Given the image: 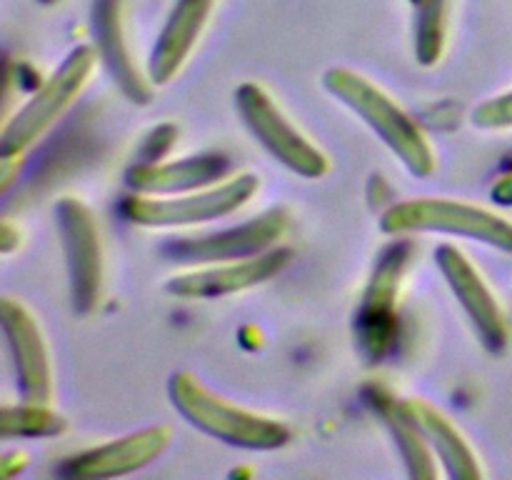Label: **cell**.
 Returning a JSON list of instances; mask_svg holds the SVG:
<instances>
[{
    "mask_svg": "<svg viewBox=\"0 0 512 480\" xmlns=\"http://www.w3.org/2000/svg\"><path fill=\"white\" fill-rule=\"evenodd\" d=\"M168 395L173 408L193 428L225 445L243 450H278L290 443L288 425L220 398L188 370L170 375Z\"/></svg>",
    "mask_w": 512,
    "mask_h": 480,
    "instance_id": "obj_1",
    "label": "cell"
},
{
    "mask_svg": "<svg viewBox=\"0 0 512 480\" xmlns=\"http://www.w3.org/2000/svg\"><path fill=\"white\" fill-rule=\"evenodd\" d=\"M323 85L393 150L415 178H428L433 173L435 153L428 135L383 88L350 68H330L323 75Z\"/></svg>",
    "mask_w": 512,
    "mask_h": 480,
    "instance_id": "obj_2",
    "label": "cell"
},
{
    "mask_svg": "<svg viewBox=\"0 0 512 480\" xmlns=\"http://www.w3.org/2000/svg\"><path fill=\"white\" fill-rule=\"evenodd\" d=\"M388 235L448 233L512 253V223L480 205L450 198H413L390 205L380 218Z\"/></svg>",
    "mask_w": 512,
    "mask_h": 480,
    "instance_id": "obj_3",
    "label": "cell"
},
{
    "mask_svg": "<svg viewBox=\"0 0 512 480\" xmlns=\"http://www.w3.org/2000/svg\"><path fill=\"white\" fill-rule=\"evenodd\" d=\"M260 188L253 173L235 175L225 183L180 195H130L120 203V213L128 223L140 228H185V225L210 223L233 215L243 208Z\"/></svg>",
    "mask_w": 512,
    "mask_h": 480,
    "instance_id": "obj_4",
    "label": "cell"
},
{
    "mask_svg": "<svg viewBox=\"0 0 512 480\" xmlns=\"http://www.w3.org/2000/svg\"><path fill=\"white\" fill-rule=\"evenodd\" d=\"M95 60L98 55L90 45H78L65 55V60L45 80L43 88L8 120L3 135H0V158L10 160L15 155H23L63 118L65 110L88 85L95 70Z\"/></svg>",
    "mask_w": 512,
    "mask_h": 480,
    "instance_id": "obj_5",
    "label": "cell"
},
{
    "mask_svg": "<svg viewBox=\"0 0 512 480\" xmlns=\"http://www.w3.org/2000/svg\"><path fill=\"white\" fill-rule=\"evenodd\" d=\"M235 108L260 145L295 175L318 180L328 175L330 160L308 135L300 133L288 115L278 108L268 90L258 83H243L235 90Z\"/></svg>",
    "mask_w": 512,
    "mask_h": 480,
    "instance_id": "obj_6",
    "label": "cell"
},
{
    "mask_svg": "<svg viewBox=\"0 0 512 480\" xmlns=\"http://www.w3.org/2000/svg\"><path fill=\"white\" fill-rule=\"evenodd\" d=\"M60 243L70 275V300L78 315L93 313L103 293V243L93 210L78 198H63L55 205Z\"/></svg>",
    "mask_w": 512,
    "mask_h": 480,
    "instance_id": "obj_7",
    "label": "cell"
},
{
    "mask_svg": "<svg viewBox=\"0 0 512 480\" xmlns=\"http://www.w3.org/2000/svg\"><path fill=\"white\" fill-rule=\"evenodd\" d=\"M285 230H288V213L283 208H273L258 218H250L248 223L218 230V233L170 238L160 248V253L173 263H230V260H243L265 253L283 238Z\"/></svg>",
    "mask_w": 512,
    "mask_h": 480,
    "instance_id": "obj_8",
    "label": "cell"
},
{
    "mask_svg": "<svg viewBox=\"0 0 512 480\" xmlns=\"http://www.w3.org/2000/svg\"><path fill=\"white\" fill-rule=\"evenodd\" d=\"M0 323H3L10 358H13L20 398L25 403L50 405L55 390L53 363H50L48 343L35 315L20 300L3 298Z\"/></svg>",
    "mask_w": 512,
    "mask_h": 480,
    "instance_id": "obj_9",
    "label": "cell"
},
{
    "mask_svg": "<svg viewBox=\"0 0 512 480\" xmlns=\"http://www.w3.org/2000/svg\"><path fill=\"white\" fill-rule=\"evenodd\" d=\"M435 260H438L440 273L448 280L450 290L455 298L463 305L465 315L473 323L475 333H478L480 343L490 350V353H503L508 345V323L500 303L495 300L493 290L483 280L468 255L458 250L455 245H440L435 250Z\"/></svg>",
    "mask_w": 512,
    "mask_h": 480,
    "instance_id": "obj_10",
    "label": "cell"
},
{
    "mask_svg": "<svg viewBox=\"0 0 512 480\" xmlns=\"http://www.w3.org/2000/svg\"><path fill=\"white\" fill-rule=\"evenodd\" d=\"M168 425H150L110 443L73 455L58 468L60 475L75 480H108L138 473L165 453L170 445Z\"/></svg>",
    "mask_w": 512,
    "mask_h": 480,
    "instance_id": "obj_11",
    "label": "cell"
},
{
    "mask_svg": "<svg viewBox=\"0 0 512 480\" xmlns=\"http://www.w3.org/2000/svg\"><path fill=\"white\" fill-rule=\"evenodd\" d=\"M293 263L290 248H270L253 258L230 260V263H215L213 268L190 270V273L175 275L168 280V293L185 300H215L225 295L243 293V290L263 285L283 273Z\"/></svg>",
    "mask_w": 512,
    "mask_h": 480,
    "instance_id": "obj_12",
    "label": "cell"
},
{
    "mask_svg": "<svg viewBox=\"0 0 512 480\" xmlns=\"http://www.w3.org/2000/svg\"><path fill=\"white\" fill-rule=\"evenodd\" d=\"M215 0H178L170 10L163 30L153 45L148 60V80L155 85H168L193 55L195 45L203 38Z\"/></svg>",
    "mask_w": 512,
    "mask_h": 480,
    "instance_id": "obj_13",
    "label": "cell"
},
{
    "mask_svg": "<svg viewBox=\"0 0 512 480\" xmlns=\"http://www.w3.org/2000/svg\"><path fill=\"white\" fill-rule=\"evenodd\" d=\"M230 163L223 155H193L173 163H135L125 173V185L140 195H180L210 188L228 175Z\"/></svg>",
    "mask_w": 512,
    "mask_h": 480,
    "instance_id": "obj_14",
    "label": "cell"
},
{
    "mask_svg": "<svg viewBox=\"0 0 512 480\" xmlns=\"http://www.w3.org/2000/svg\"><path fill=\"white\" fill-rule=\"evenodd\" d=\"M408 243H395L378 258L373 280L363 298V310L358 315V325L363 328V345L383 355L385 343L390 340V325H393V308L398 283L408 265Z\"/></svg>",
    "mask_w": 512,
    "mask_h": 480,
    "instance_id": "obj_15",
    "label": "cell"
},
{
    "mask_svg": "<svg viewBox=\"0 0 512 480\" xmlns=\"http://www.w3.org/2000/svg\"><path fill=\"white\" fill-rule=\"evenodd\" d=\"M93 35L98 53L103 58L105 68L115 78L125 95L133 103L145 105L153 98L150 83L143 78V73L135 65L130 55L128 43L123 35V23H120V0H95L93 5Z\"/></svg>",
    "mask_w": 512,
    "mask_h": 480,
    "instance_id": "obj_16",
    "label": "cell"
},
{
    "mask_svg": "<svg viewBox=\"0 0 512 480\" xmlns=\"http://www.w3.org/2000/svg\"><path fill=\"white\" fill-rule=\"evenodd\" d=\"M368 403L373 405L375 413L388 425L390 435H393L395 445H398L400 455H403V463L408 468L410 478H435L438 475L435 453L425 433L420 430L408 400L393 398L385 390H370Z\"/></svg>",
    "mask_w": 512,
    "mask_h": 480,
    "instance_id": "obj_17",
    "label": "cell"
},
{
    "mask_svg": "<svg viewBox=\"0 0 512 480\" xmlns=\"http://www.w3.org/2000/svg\"><path fill=\"white\" fill-rule=\"evenodd\" d=\"M410 410H413L415 420H418L420 430L428 438L430 448H433L435 458L443 460L445 470H448L450 478L455 480H478L483 478V468H480V460L475 455V450L470 448V443L465 440V435L440 413L438 408H433L425 400H408Z\"/></svg>",
    "mask_w": 512,
    "mask_h": 480,
    "instance_id": "obj_18",
    "label": "cell"
},
{
    "mask_svg": "<svg viewBox=\"0 0 512 480\" xmlns=\"http://www.w3.org/2000/svg\"><path fill=\"white\" fill-rule=\"evenodd\" d=\"M450 0H415V58L433 68L445 53Z\"/></svg>",
    "mask_w": 512,
    "mask_h": 480,
    "instance_id": "obj_19",
    "label": "cell"
},
{
    "mask_svg": "<svg viewBox=\"0 0 512 480\" xmlns=\"http://www.w3.org/2000/svg\"><path fill=\"white\" fill-rule=\"evenodd\" d=\"M68 423L63 415L53 413L45 403L5 405L0 413V435L10 438H53L65 433Z\"/></svg>",
    "mask_w": 512,
    "mask_h": 480,
    "instance_id": "obj_20",
    "label": "cell"
},
{
    "mask_svg": "<svg viewBox=\"0 0 512 480\" xmlns=\"http://www.w3.org/2000/svg\"><path fill=\"white\" fill-rule=\"evenodd\" d=\"M473 123L478 125V128H488V130L510 128L512 125V93L478 105L473 113Z\"/></svg>",
    "mask_w": 512,
    "mask_h": 480,
    "instance_id": "obj_21",
    "label": "cell"
}]
</instances>
